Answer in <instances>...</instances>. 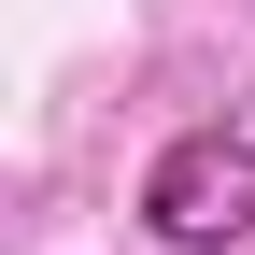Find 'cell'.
I'll list each match as a JSON object with an SVG mask.
<instances>
[{
  "mask_svg": "<svg viewBox=\"0 0 255 255\" xmlns=\"http://www.w3.org/2000/svg\"><path fill=\"white\" fill-rule=\"evenodd\" d=\"M142 227L170 241V255L255 241V128H184V142L142 170Z\"/></svg>",
  "mask_w": 255,
  "mask_h": 255,
  "instance_id": "obj_1",
  "label": "cell"
}]
</instances>
